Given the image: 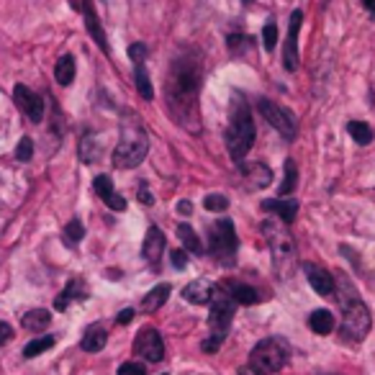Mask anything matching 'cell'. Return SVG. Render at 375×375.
Returning a JSON list of instances; mask_svg holds the SVG:
<instances>
[{"instance_id":"1","label":"cell","mask_w":375,"mask_h":375,"mask_svg":"<svg viewBox=\"0 0 375 375\" xmlns=\"http://www.w3.org/2000/svg\"><path fill=\"white\" fill-rule=\"evenodd\" d=\"M203 85V57L198 49L185 47L170 65L168 82H165V101L168 111L178 126L188 131H198V95Z\"/></svg>"},{"instance_id":"2","label":"cell","mask_w":375,"mask_h":375,"mask_svg":"<svg viewBox=\"0 0 375 375\" xmlns=\"http://www.w3.org/2000/svg\"><path fill=\"white\" fill-rule=\"evenodd\" d=\"M337 301H339L342 306V337L349 342H362L365 337H368L370 332V324H373V319H370V311L368 306H365V301H362L360 295H357L355 286L349 283L347 275H337Z\"/></svg>"},{"instance_id":"3","label":"cell","mask_w":375,"mask_h":375,"mask_svg":"<svg viewBox=\"0 0 375 375\" xmlns=\"http://www.w3.org/2000/svg\"><path fill=\"white\" fill-rule=\"evenodd\" d=\"M224 141H227V149L237 165L244 162V157H247L252 144H255V121H252V111H249V103L244 101L239 93L232 95L229 124H227Z\"/></svg>"},{"instance_id":"4","label":"cell","mask_w":375,"mask_h":375,"mask_svg":"<svg viewBox=\"0 0 375 375\" xmlns=\"http://www.w3.org/2000/svg\"><path fill=\"white\" fill-rule=\"evenodd\" d=\"M234 311L237 301L219 286L214 290V298H211V316H208L211 335L203 339V352H216V349L222 347L224 339H227L229 327H232V319H234Z\"/></svg>"},{"instance_id":"5","label":"cell","mask_w":375,"mask_h":375,"mask_svg":"<svg viewBox=\"0 0 375 375\" xmlns=\"http://www.w3.org/2000/svg\"><path fill=\"white\" fill-rule=\"evenodd\" d=\"M147 152H149L147 131L139 124H126L124 134H121V141L114 149V165L119 170H134L147 157Z\"/></svg>"},{"instance_id":"6","label":"cell","mask_w":375,"mask_h":375,"mask_svg":"<svg viewBox=\"0 0 375 375\" xmlns=\"http://www.w3.org/2000/svg\"><path fill=\"white\" fill-rule=\"evenodd\" d=\"M288 342L283 337H268L255 344V349L249 352V370L257 375H273L286 365L288 360Z\"/></svg>"},{"instance_id":"7","label":"cell","mask_w":375,"mask_h":375,"mask_svg":"<svg viewBox=\"0 0 375 375\" xmlns=\"http://www.w3.org/2000/svg\"><path fill=\"white\" fill-rule=\"evenodd\" d=\"M262 232H265V237H268V241H270L275 270H278L281 278H288L290 270H293V260H295V241H293V237H290L288 227H286V224L265 222Z\"/></svg>"},{"instance_id":"8","label":"cell","mask_w":375,"mask_h":375,"mask_svg":"<svg viewBox=\"0 0 375 375\" xmlns=\"http://www.w3.org/2000/svg\"><path fill=\"white\" fill-rule=\"evenodd\" d=\"M237 247H239V239H237L234 222L232 219L211 222V227H208V255L219 265H234Z\"/></svg>"},{"instance_id":"9","label":"cell","mask_w":375,"mask_h":375,"mask_svg":"<svg viewBox=\"0 0 375 375\" xmlns=\"http://www.w3.org/2000/svg\"><path fill=\"white\" fill-rule=\"evenodd\" d=\"M257 108H260V114L265 116V121H268L270 126H273L283 139L286 141L295 139V134H298V124H295V116L290 114L288 108L278 106V103L268 101V98L257 101Z\"/></svg>"},{"instance_id":"10","label":"cell","mask_w":375,"mask_h":375,"mask_svg":"<svg viewBox=\"0 0 375 375\" xmlns=\"http://www.w3.org/2000/svg\"><path fill=\"white\" fill-rule=\"evenodd\" d=\"M303 23V11H293L288 23V36H286V49H283V67L288 72L298 70V31Z\"/></svg>"},{"instance_id":"11","label":"cell","mask_w":375,"mask_h":375,"mask_svg":"<svg viewBox=\"0 0 375 375\" xmlns=\"http://www.w3.org/2000/svg\"><path fill=\"white\" fill-rule=\"evenodd\" d=\"M134 352L149 362H160L165 357V344H162L160 332L157 329H144V332H139L134 339Z\"/></svg>"},{"instance_id":"12","label":"cell","mask_w":375,"mask_h":375,"mask_svg":"<svg viewBox=\"0 0 375 375\" xmlns=\"http://www.w3.org/2000/svg\"><path fill=\"white\" fill-rule=\"evenodd\" d=\"M13 101H16V106H18L21 111L28 116V119L34 121V124H39V121L44 119V101H41L31 87L16 85L13 87Z\"/></svg>"},{"instance_id":"13","label":"cell","mask_w":375,"mask_h":375,"mask_svg":"<svg viewBox=\"0 0 375 375\" xmlns=\"http://www.w3.org/2000/svg\"><path fill=\"white\" fill-rule=\"evenodd\" d=\"M72 6L80 11L82 16H85V26H87V34L93 36V41L98 44V47L103 49V52H108V39H106V31H103L101 26V18H98V13H95V8L90 0H72Z\"/></svg>"},{"instance_id":"14","label":"cell","mask_w":375,"mask_h":375,"mask_svg":"<svg viewBox=\"0 0 375 375\" xmlns=\"http://www.w3.org/2000/svg\"><path fill=\"white\" fill-rule=\"evenodd\" d=\"M162 252H165V234L160 232V227H149L147 237H144V244H141V257L157 270L160 268Z\"/></svg>"},{"instance_id":"15","label":"cell","mask_w":375,"mask_h":375,"mask_svg":"<svg viewBox=\"0 0 375 375\" xmlns=\"http://www.w3.org/2000/svg\"><path fill=\"white\" fill-rule=\"evenodd\" d=\"M303 270H306V278L308 283H311V288L316 290L319 295H332L337 288V281H335V275L329 273V270L319 268V265H314V262H306L303 265Z\"/></svg>"},{"instance_id":"16","label":"cell","mask_w":375,"mask_h":375,"mask_svg":"<svg viewBox=\"0 0 375 375\" xmlns=\"http://www.w3.org/2000/svg\"><path fill=\"white\" fill-rule=\"evenodd\" d=\"M93 188H95V193L103 198V203H106L108 208H114V211H126V201H124V195L116 193L114 180H111L108 175H98V178L93 180Z\"/></svg>"},{"instance_id":"17","label":"cell","mask_w":375,"mask_h":375,"mask_svg":"<svg viewBox=\"0 0 375 375\" xmlns=\"http://www.w3.org/2000/svg\"><path fill=\"white\" fill-rule=\"evenodd\" d=\"M87 298V286L82 278H72V281L65 286V290H62L60 295H57V301H54V308L57 311H65V308L70 306L72 301H85Z\"/></svg>"},{"instance_id":"18","label":"cell","mask_w":375,"mask_h":375,"mask_svg":"<svg viewBox=\"0 0 375 375\" xmlns=\"http://www.w3.org/2000/svg\"><path fill=\"white\" fill-rule=\"evenodd\" d=\"M222 288L227 290L232 298L237 301V306H252V303L260 301V293H257L252 286L247 283H239V281H224Z\"/></svg>"},{"instance_id":"19","label":"cell","mask_w":375,"mask_h":375,"mask_svg":"<svg viewBox=\"0 0 375 375\" xmlns=\"http://www.w3.org/2000/svg\"><path fill=\"white\" fill-rule=\"evenodd\" d=\"M214 286L208 281H193L188 283L185 288H183V298L190 303H195V306H203V303H211V298H214Z\"/></svg>"},{"instance_id":"20","label":"cell","mask_w":375,"mask_h":375,"mask_svg":"<svg viewBox=\"0 0 375 375\" xmlns=\"http://www.w3.org/2000/svg\"><path fill=\"white\" fill-rule=\"evenodd\" d=\"M262 208L281 216V222L286 224V227H288V224H293L295 214H298V203L290 201V198H286V201H283V198H270V201L262 203Z\"/></svg>"},{"instance_id":"21","label":"cell","mask_w":375,"mask_h":375,"mask_svg":"<svg viewBox=\"0 0 375 375\" xmlns=\"http://www.w3.org/2000/svg\"><path fill=\"white\" fill-rule=\"evenodd\" d=\"M108 342V332L101 327V324H90V327L85 329V335H82V349L85 352H101L103 347H106Z\"/></svg>"},{"instance_id":"22","label":"cell","mask_w":375,"mask_h":375,"mask_svg":"<svg viewBox=\"0 0 375 375\" xmlns=\"http://www.w3.org/2000/svg\"><path fill=\"white\" fill-rule=\"evenodd\" d=\"M244 178L252 183V188H268L270 180H273V173H270L268 165H262V162H252V165H244L241 168Z\"/></svg>"},{"instance_id":"23","label":"cell","mask_w":375,"mask_h":375,"mask_svg":"<svg viewBox=\"0 0 375 375\" xmlns=\"http://www.w3.org/2000/svg\"><path fill=\"white\" fill-rule=\"evenodd\" d=\"M170 290H173V288H170L168 283H162V286L152 288L147 295H144V298H141V311H144V314H154V311H157V308H160L162 303L168 301Z\"/></svg>"},{"instance_id":"24","label":"cell","mask_w":375,"mask_h":375,"mask_svg":"<svg viewBox=\"0 0 375 375\" xmlns=\"http://www.w3.org/2000/svg\"><path fill=\"white\" fill-rule=\"evenodd\" d=\"M101 154H103V144L95 139V134L87 131L80 141V160L85 162V165H95V162L101 160Z\"/></svg>"},{"instance_id":"25","label":"cell","mask_w":375,"mask_h":375,"mask_svg":"<svg viewBox=\"0 0 375 375\" xmlns=\"http://www.w3.org/2000/svg\"><path fill=\"white\" fill-rule=\"evenodd\" d=\"M308 327H311V332H316V335H332V329H335V316H332V311H327V308H316L314 314L308 316Z\"/></svg>"},{"instance_id":"26","label":"cell","mask_w":375,"mask_h":375,"mask_svg":"<svg viewBox=\"0 0 375 375\" xmlns=\"http://www.w3.org/2000/svg\"><path fill=\"white\" fill-rule=\"evenodd\" d=\"M54 77L60 85H72L75 80V57L72 54H62L60 60H57V67H54Z\"/></svg>"},{"instance_id":"27","label":"cell","mask_w":375,"mask_h":375,"mask_svg":"<svg viewBox=\"0 0 375 375\" xmlns=\"http://www.w3.org/2000/svg\"><path fill=\"white\" fill-rule=\"evenodd\" d=\"M49 322H52V314H49L47 308H34V311H28L26 316H23V329H28V332H41V329H47Z\"/></svg>"},{"instance_id":"28","label":"cell","mask_w":375,"mask_h":375,"mask_svg":"<svg viewBox=\"0 0 375 375\" xmlns=\"http://www.w3.org/2000/svg\"><path fill=\"white\" fill-rule=\"evenodd\" d=\"M178 237H180L183 249H185V252L203 255V244H201V239H198V234L193 232V227H190V224H180V227H178Z\"/></svg>"},{"instance_id":"29","label":"cell","mask_w":375,"mask_h":375,"mask_svg":"<svg viewBox=\"0 0 375 375\" xmlns=\"http://www.w3.org/2000/svg\"><path fill=\"white\" fill-rule=\"evenodd\" d=\"M134 80H136V90L144 101H152L154 98V90H152V82H149V75L144 62H134Z\"/></svg>"},{"instance_id":"30","label":"cell","mask_w":375,"mask_h":375,"mask_svg":"<svg viewBox=\"0 0 375 375\" xmlns=\"http://www.w3.org/2000/svg\"><path fill=\"white\" fill-rule=\"evenodd\" d=\"M295 183H298V168H295L293 160H286V173H283V183L278 188V195L286 198L295 190Z\"/></svg>"},{"instance_id":"31","label":"cell","mask_w":375,"mask_h":375,"mask_svg":"<svg viewBox=\"0 0 375 375\" xmlns=\"http://www.w3.org/2000/svg\"><path fill=\"white\" fill-rule=\"evenodd\" d=\"M347 131H349V136H352V139L360 144V147H365V144H370V141H373V129H370L365 121H349Z\"/></svg>"},{"instance_id":"32","label":"cell","mask_w":375,"mask_h":375,"mask_svg":"<svg viewBox=\"0 0 375 375\" xmlns=\"http://www.w3.org/2000/svg\"><path fill=\"white\" fill-rule=\"evenodd\" d=\"M54 347V337H36V339H31L26 344V349H23V357H39L41 352H47V349Z\"/></svg>"},{"instance_id":"33","label":"cell","mask_w":375,"mask_h":375,"mask_svg":"<svg viewBox=\"0 0 375 375\" xmlns=\"http://www.w3.org/2000/svg\"><path fill=\"white\" fill-rule=\"evenodd\" d=\"M82 237H85V224H82L80 219H72V222L65 227V241H67L70 247H77Z\"/></svg>"},{"instance_id":"34","label":"cell","mask_w":375,"mask_h":375,"mask_svg":"<svg viewBox=\"0 0 375 375\" xmlns=\"http://www.w3.org/2000/svg\"><path fill=\"white\" fill-rule=\"evenodd\" d=\"M203 208H206V211H214V214H224L229 208V198L222 193H211L203 198Z\"/></svg>"},{"instance_id":"35","label":"cell","mask_w":375,"mask_h":375,"mask_svg":"<svg viewBox=\"0 0 375 375\" xmlns=\"http://www.w3.org/2000/svg\"><path fill=\"white\" fill-rule=\"evenodd\" d=\"M31 157H34V141L28 139V136H23V139L18 141V147H16V160L31 162Z\"/></svg>"},{"instance_id":"36","label":"cell","mask_w":375,"mask_h":375,"mask_svg":"<svg viewBox=\"0 0 375 375\" xmlns=\"http://www.w3.org/2000/svg\"><path fill=\"white\" fill-rule=\"evenodd\" d=\"M262 44H265V49H268V52H273L275 44H278V26H275L273 21H270L265 28H262Z\"/></svg>"},{"instance_id":"37","label":"cell","mask_w":375,"mask_h":375,"mask_svg":"<svg viewBox=\"0 0 375 375\" xmlns=\"http://www.w3.org/2000/svg\"><path fill=\"white\" fill-rule=\"evenodd\" d=\"M119 375H147V370L141 362H124L119 368Z\"/></svg>"},{"instance_id":"38","label":"cell","mask_w":375,"mask_h":375,"mask_svg":"<svg viewBox=\"0 0 375 375\" xmlns=\"http://www.w3.org/2000/svg\"><path fill=\"white\" fill-rule=\"evenodd\" d=\"M129 57L134 62H144V57H147V47L144 44H131L129 47Z\"/></svg>"},{"instance_id":"39","label":"cell","mask_w":375,"mask_h":375,"mask_svg":"<svg viewBox=\"0 0 375 375\" xmlns=\"http://www.w3.org/2000/svg\"><path fill=\"white\" fill-rule=\"evenodd\" d=\"M170 260H173L175 268L183 270V268H185V265H188V252H185V249H175L173 255H170Z\"/></svg>"},{"instance_id":"40","label":"cell","mask_w":375,"mask_h":375,"mask_svg":"<svg viewBox=\"0 0 375 375\" xmlns=\"http://www.w3.org/2000/svg\"><path fill=\"white\" fill-rule=\"evenodd\" d=\"M136 198H139L144 206H154V198H152V193H149V188H147V183H141V188H139V193H136Z\"/></svg>"},{"instance_id":"41","label":"cell","mask_w":375,"mask_h":375,"mask_svg":"<svg viewBox=\"0 0 375 375\" xmlns=\"http://www.w3.org/2000/svg\"><path fill=\"white\" fill-rule=\"evenodd\" d=\"M13 339V327L6 322H0V344H6V342Z\"/></svg>"},{"instance_id":"42","label":"cell","mask_w":375,"mask_h":375,"mask_svg":"<svg viewBox=\"0 0 375 375\" xmlns=\"http://www.w3.org/2000/svg\"><path fill=\"white\" fill-rule=\"evenodd\" d=\"M131 319H134V311H131V308H124V311L116 316V322H119V324H129Z\"/></svg>"},{"instance_id":"43","label":"cell","mask_w":375,"mask_h":375,"mask_svg":"<svg viewBox=\"0 0 375 375\" xmlns=\"http://www.w3.org/2000/svg\"><path fill=\"white\" fill-rule=\"evenodd\" d=\"M178 214H180V216H190V214H193V206H190V201H180V203H178Z\"/></svg>"},{"instance_id":"44","label":"cell","mask_w":375,"mask_h":375,"mask_svg":"<svg viewBox=\"0 0 375 375\" xmlns=\"http://www.w3.org/2000/svg\"><path fill=\"white\" fill-rule=\"evenodd\" d=\"M360 3L365 6V11H368V13L375 18V0H360Z\"/></svg>"},{"instance_id":"45","label":"cell","mask_w":375,"mask_h":375,"mask_svg":"<svg viewBox=\"0 0 375 375\" xmlns=\"http://www.w3.org/2000/svg\"><path fill=\"white\" fill-rule=\"evenodd\" d=\"M239 375H257V373H252V370L247 368V370H239Z\"/></svg>"}]
</instances>
